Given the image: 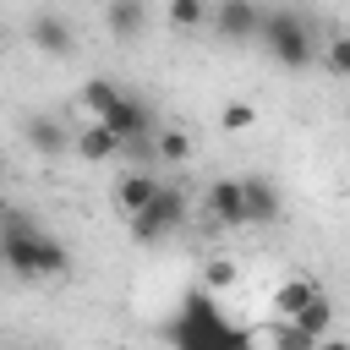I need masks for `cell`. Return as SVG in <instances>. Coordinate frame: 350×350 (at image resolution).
I'll use <instances>...</instances> for the list:
<instances>
[{"mask_svg":"<svg viewBox=\"0 0 350 350\" xmlns=\"http://www.w3.org/2000/svg\"><path fill=\"white\" fill-rule=\"evenodd\" d=\"M0 262H5L16 279H60V273L71 268V252H66L49 230H38L27 213L0 208Z\"/></svg>","mask_w":350,"mask_h":350,"instance_id":"1","label":"cell"},{"mask_svg":"<svg viewBox=\"0 0 350 350\" xmlns=\"http://www.w3.org/2000/svg\"><path fill=\"white\" fill-rule=\"evenodd\" d=\"M170 345L175 350H252V334L219 312L213 290L197 284L180 295V312L170 317Z\"/></svg>","mask_w":350,"mask_h":350,"instance_id":"2","label":"cell"},{"mask_svg":"<svg viewBox=\"0 0 350 350\" xmlns=\"http://www.w3.org/2000/svg\"><path fill=\"white\" fill-rule=\"evenodd\" d=\"M257 38H262V49L279 60V66H290V71H306L312 66V55H317V33H312V22L301 16V11H262V27H257Z\"/></svg>","mask_w":350,"mask_h":350,"instance_id":"3","label":"cell"},{"mask_svg":"<svg viewBox=\"0 0 350 350\" xmlns=\"http://www.w3.org/2000/svg\"><path fill=\"white\" fill-rule=\"evenodd\" d=\"M186 224V197L175 191V186H159V197L131 219V241H142V246H153V241H164V235H175Z\"/></svg>","mask_w":350,"mask_h":350,"instance_id":"4","label":"cell"},{"mask_svg":"<svg viewBox=\"0 0 350 350\" xmlns=\"http://www.w3.org/2000/svg\"><path fill=\"white\" fill-rule=\"evenodd\" d=\"M208 22H213V33H219L224 44H246V38H257V27H262V5H257V0H213V5H208Z\"/></svg>","mask_w":350,"mask_h":350,"instance_id":"5","label":"cell"},{"mask_svg":"<svg viewBox=\"0 0 350 350\" xmlns=\"http://www.w3.org/2000/svg\"><path fill=\"white\" fill-rule=\"evenodd\" d=\"M104 126H109L120 142H131V137H153V131H159V126H153L148 98H137V93H120V104L104 115Z\"/></svg>","mask_w":350,"mask_h":350,"instance_id":"6","label":"cell"},{"mask_svg":"<svg viewBox=\"0 0 350 350\" xmlns=\"http://www.w3.org/2000/svg\"><path fill=\"white\" fill-rule=\"evenodd\" d=\"M208 219L219 230H241L246 224V180H213L208 186Z\"/></svg>","mask_w":350,"mask_h":350,"instance_id":"7","label":"cell"},{"mask_svg":"<svg viewBox=\"0 0 350 350\" xmlns=\"http://www.w3.org/2000/svg\"><path fill=\"white\" fill-rule=\"evenodd\" d=\"M159 186H164L159 175H148V170H126V175H120V186H115L120 213H126V219H137V213H142V208L159 197Z\"/></svg>","mask_w":350,"mask_h":350,"instance_id":"8","label":"cell"},{"mask_svg":"<svg viewBox=\"0 0 350 350\" xmlns=\"http://www.w3.org/2000/svg\"><path fill=\"white\" fill-rule=\"evenodd\" d=\"M27 38H33L44 55H71V27H66L55 11H38V16L27 22Z\"/></svg>","mask_w":350,"mask_h":350,"instance_id":"9","label":"cell"},{"mask_svg":"<svg viewBox=\"0 0 350 350\" xmlns=\"http://www.w3.org/2000/svg\"><path fill=\"white\" fill-rule=\"evenodd\" d=\"M279 191L262 175H246V224H279Z\"/></svg>","mask_w":350,"mask_h":350,"instance_id":"10","label":"cell"},{"mask_svg":"<svg viewBox=\"0 0 350 350\" xmlns=\"http://www.w3.org/2000/svg\"><path fill=\"white\" fill-rule=\"evenodd\" d=\"M104 22H109V33H115L120 44H131V38L148 27V5H142V0H109V5H104Z\"/></svg>","mask_w":350,"mask_h":350,"instance_id":"11","label":"cell"},{"mask_svg":"<svg viewBox=\"0 0 350 350\" xmlns=\"http://www.w3.org/2000/svg\"><path fill=\"white\" fill-rule=\"evenodd\" d=\"M71 148H77L88 164H104V159H115V153H120V137H115L104 120H93V126H82V131H77V142H71Z\"/></svg>","mask_w":350,"mask_h":350,"instance_id":"12","label":"cell"},{"mask_svg":"<svg viewBox=\"0 0 350 350\" xmlns=\"http://www.w3.org/2000/svg\"><path fill=\"white\" fill-rule=\"evenodd\" d=\"M120 93H126L120 82H109V77H88V82H82V109H88L93 120H104V115L120 104Z\"/></svg>","mask_w":350,"mask_h":350,"instance_id":"13","label":"cell"},{"mask_svg":"<svg viewBox=\"0 0 350 350\" xmlns=\"http://www.w3.org/2000/svg\"><path fill=\"white\" fill-rule=\"evenodd\" d=\"M71 142H77V137H66L60 120H44V115L27 120V148H38V153H66Z\"/></svg>","mask_w":350,"mask_h":350,"instance_id":"14","label":"cell"},{"mask_svg":"<svg viewBox=\"0 0 350 350\" xmlns=\"http://www.w3.org/2000/svg\"><path fill=\"white\" fill-rule=\"evenodd\" d=\"M317 290H323L317 279H284V284L273 290V312H279V317H295V312H301Z\"/></svg>","mask_w":350,"mask_h":350,"instance_id":"15","label":"cell"},{"mask_svg":"<svg viewBox=\"0 0 350 350\" xmlns=\"http://www.w3.org/2000/svg\"><path fill=\"white\" fill-rule=\"evenodd\" d=\"M295 323H301L306 334H317V339H323V334H328V323H334V301H328V295L317 290V295H312V301H306V306L295 312Z\"/></svg>","mask_w":350,"mask_h":350,"instance_id":"16","label":"cell"},{"mask_svg":"<svg viewBox=\"0 0 350 350\" xmlns=\"http://www.w3.org/2000/svg\"><path fill=\"white\" fill-rule=\"evenodd\" d=\"M273 350H317V334H306L295 317H279V328H273Z\"/></svg>","mask_w":350,"mask_h":350,"instance_id":"17","label":"cell"},{"mask_svg":"<svg viewBox=\"0 0 350 350\" xmlns=\"http://www.w3.org/2000/svg\"><path fill=\"white\" fill-rule=\"evenodd\" d=\"M153 148H159L164 164H186L191 159V137L186 131H153Z\"/></svg>","mask_w":350,"mask_h":350,"instance_id":"18","label":"cell"},{"mask_svg":"<svg viewBox=\"0 0 350 350\" xmlns=\"http://www.w3.org/2000/svg\"><path fill=\"white\" fill-rule=\"evenodd\" d=\"M208 5L213 0H170V22L175 27H202L208 22Z\"/></svg>","mask_w":350,"mask_h":350,"instance_id":"19","label":"cell"},{"mask_svg":"<svg viewBox=\"0 0 350 350\" xmlns=\"http://www.w3.org/2000/svg\"><path fill=\"white\" fill-rule=\"evenodd\" d=\"M224 284H235V262L230 257H213L202 268V290H224Z\"/></svg>","mask_w":350,"mask_h":350,"instance_id":"20","label":"cell"},{"mask_svg":"<svg viewBox=\"0 0 350 350\" xmlns=\"http://www.w3.org/2000/svg\"><path fill=\"white\" fill-rule=\"evenodd\" d=\"M257 115H252V104H224L219 109V131H246Z\"/></svg>","mask_w":350,"mask_h":350,"instance_id":"21","label":"cell"},{"mask_svg":"<svg viewBox=\"0 0 350 350\" xmlns=\"http://www.w3.org/2000/svg\"><path fill=\"white\" fill-rule=\"evenodd\" d=\"M323 60H328V71H334V77H350V33H339V38L328 44V55H323Z\"/></svg>","mask_w":350,"mask_h":350,"instance_id":"22","label":"cell"},{"mask_svg":"<svg viewBox=\"0 0 350 350\" xmlns=\"http://www.w3.org/2000/svg\"><path fill=\"white\" fill-rule=\"evenodd\" d=\"M317 350H350L345 339H317Z\"/></svg>","mask_w":350,"mask_h":350,"instance_id":"23","label":"cell"},{"mask_svg":"<svg viewBox=\"0 0 350 350\" xmlns=\"http://www.w3.org/2000/svg\"><path fill=\"white\" fill-rule=\"evenodd\" d=\"M0 49H5V27H0Z\"/></svg>","mask_w":350,"mask_h":350,"instance_id":"24","label":"cell"}]
</instances>
